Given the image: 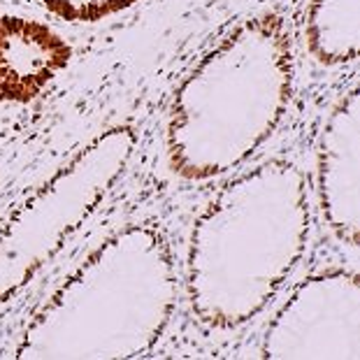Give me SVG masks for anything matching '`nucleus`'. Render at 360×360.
Returning a JSON list of instances; mask_svg holds the SVG:
<instances>
[{
    "label": "nucleus",
    "instance_id": "39448f33",
    "mask_svg": "<svg viewBox=\"0 0 360 360\" xmlns=\"http://www.w3.org/2000/svg\"><path fill=\"white\" fill-rule=\"evenodd\" d=\"M265 358H360L355 272L326 270L291 293L265 330Z\"/></svg>",
    "mask_w": 360,
    "mask_h": 360
},
{
    "label": "nucleus",
    "instance_id": "f03ea898",
    "mask_svg": "<svg viewBox=\"0 0 360 360\" xmlns=\"http://www.w3.org/2000/svg\"><path fill=\"white\" fill-rule=\"evenodd\" d=\"M293 40L277 12L244 19L177 86L167 163L188 181L228 175L258 151L288 109Z\"/></svg>",
    "mask_w": 360,
    "mask_h": 360
},
{
    "label": "nucleus",
    "instance_id": "f257e3e1",
    "mask_svg": "<svg viewBox=\"0 0 360 360\" xmlns=\"http://www.w3.org/2000/svg\"><path fill=\"white\" fill-rule=\"evenodd\" d=\"M309 228V181L293 163H263L225 184L188 242L186 295L198 321L233 330L258 316L305 256Z\"/></svg>",
    "mask_w": 360,
    "mask_h": 360
},
{
    "label": "nucleus",
    "instance_id": "6e6552de",
    "mask_svg": "<svg viewBox=\"0 0 360 360\" xmlns=\"http://www.w3.org/2000/svg\"><path fill=\"white\" fill-rule=\"evenodd\" d=\"M305 40L309 54L321 65L355 61L360 42V0H309Z\"/></svg>",
    "mask_w": 360,
    "mask_h": 360
},
{
    "label": "nucleus",
    "instance_id": "0eeeda50",
    "mask_svg": "<svg viewBox=\"0 0 360 360\" xmlns=\"http://www.w3.org/2000/svg\"><path fill=\"white\" fill-rule=\"evenodd\" d=\"M70 59V44L47 24L0 14V105L35 100Z\"/></svg>",
    "mask_w": 360,
    "mask_h": 360
},
{
    "label": "nucleus",
    "instance_id": "7ed1b4c3",
    "mask_svg": "<svg viewBox=\"0 0 360 360\" xmlns=\"http://www.w3.org/2000/svg\"><path fill=\"white\" fill-rule=\"evenodd\" d=\"M177 305L175 258L158 230L130 225L102 244L33 328L26 355L135 358L156 346Z\"/></svg>",
    "mask_w": 360,
    "mask_h": 360
},
{
    "label": "nucleus",
    "instance_id": "20e7f679",
    "mask_svg": "<svg viewBox=\"0 0 360 360\" xmlns=\"http://www.w3.org/2000/svg\"><path fill=\"white\" fill-rule=\"evenodd\" d=\"M132 132L114 128L91 144L72 167L56 181L42 198L24 212L10 237L0 242V291L21 281L42 260L65 230L74 228L79 219L105 198L112 184L121 177L132 154Z\"/></svg>",
    "mask_w": 360,
    "mask_h": 360
},
{
    "label": "nucleus",
    "instance_id": "423d86ee",
    "mask_svg": "<svg viewBox=\"0 0 360 360\" xmlns=\"http://www.w3.org/2000/svg\"><path fill=\"white\" fill-rule=\"evenodd\" d=\"M318 202L335 237L355 247L360 230V102L355 88L337 102L323 126Z\"/></svg>",
    "mask_w": 360,
    "mask_h": 360
},
{
    "label": "nucleus",
    "instance_id": "1a4fd4ad",
    "mask_svg": "<svg viewBox=\"0 0 360 360\" xmlns=\"http://www.w3.org/2000/svg\"><path fill=\"white\" fill-rule=\"evenodd\" d=\"M42 3L51 14L61 16L65 21L93 24V21H102L114 14H121L140 0H42Z\"/></svg>",
    "mask_w": 360,
    "mask_h": 360
}]
</instances>
